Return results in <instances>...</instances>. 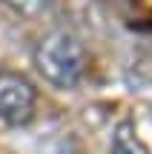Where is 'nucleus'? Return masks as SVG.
<instances>
[{"instance_id": "obj_3", "label": "nucleus", "mask_w": 152, "mask_h": 154, "mask_svg": "<svg viewBox=\"0 0 152 154\" xmlns=\"http://www.w3.org/2000/svg\"><path fill=\"white\" fill-rule=\"evenodd\" d=\"M109 154H149L144 140L138 137V128L132 123H121L112 134V149Z\"/></svg>"}, {"instance_id": "obj_4", "label": "nucleus", "mask_w": 152, "mask_h": 154, "mask_svg": "<svg viewBox=\"0 0 152 154\" xmlns=\"http://www.w3.org/2000/svg\"><path fill=\"white\" fill-rule=\"evenodd\" d=\"M3 3L20 17H40L43 11H49L52 0H3Z\"/></svg>"}, {"instance_id": "obj_1", "label": "nucleus", "mask_w": 152, "mask_h": 154, "mask_svg": "<svg viewBox=\"0 0 152 154\" xmlns=\"http://www.w3.org/2000/svg\"><path fill=\"white\" fill-rule=\"evenodd\" d=\"M37 74L55 88H75L86 74V49L69 29H52L32 51Z\"/></svg>"}, {"instance_id": "obj_2", "label": "nucleus", "mask_w": 152, "mask_h": 154, "mask_svg": "<svg viewBox=\"0 0 152 154\" xmlns=\"http://www.w3.org/2000/svg\"><path fill=\"white\" fill-rule=\"evenodd\" d=\"M37 88L26 74L3 69L0 72V120L6 126H26L34 117Z\"/></svg>"}]
</instances>
